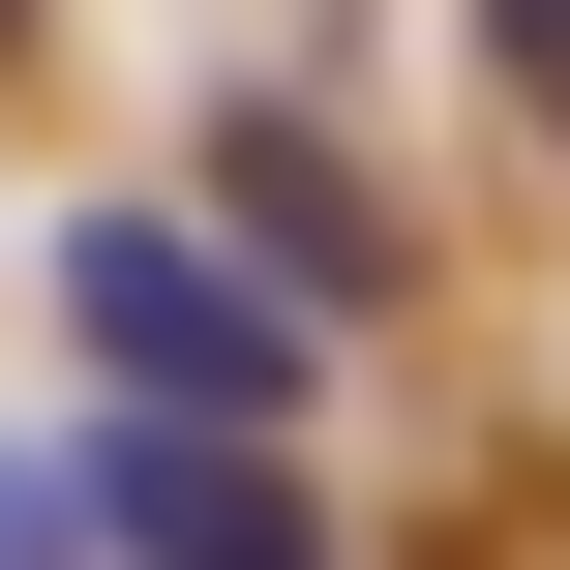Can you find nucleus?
<instances>
[{"label":"nucleus","instance_id":"f03ea898","mask_svg":"<svg viewBox=\"0 0 570 570\" xmlns=\"http://www.w3.org/2000/svg\"><path fill=\"white\" fill-rule=\"evenodd\" d=\"M120 570H331V511H301V451H240V421H120L90 481H60Z\"/></svg>","mask_w":570,"mask_h":570},{"label":"nucleus","instance_id":"20e7f679","mask_svg":"<svg viewBox=\"0 0 570 570\" xmlns=\"http://www.w3.org/2000/svg\"><path fill=\"white\" fill-rule=\"evenodd\" d=\"M481 30H511V60H541V120H570V0H481Z\"/></svg>","mask_w":570,"mask_h":570},{"label":"nucleus","instance_id":"7ed1b4c3","mask_svg":"<svg viewBox=\"0 0 570 570\" xmlns=\"http://www.w3.org/2000/svg\"><path fill=\"white\" fill-rule=\"evenodd\" d=\"M0 570H90V511H60V481H30V451H0Z\"/></svg>","mask_w":570,"mask_h":570},{"label":"nucleus","instance_id":"f257e3e1","mask_svg":"<svg viewBox=\"0 0 570 570\" xmlns=\"http://www.w3.org/2000/svg\"><path fill=\"white\" fill-rule=\"evenodd\" d=\"M60 331L120 361V421H240V451L301 421V271H240L210 210H90L60 240Z\"/></svg>","mask_w":570,"mask_h":570}]
</instances>
